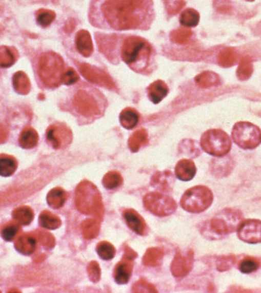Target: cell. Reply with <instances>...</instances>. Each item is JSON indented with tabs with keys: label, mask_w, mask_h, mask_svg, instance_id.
<instances>
[{
	"label": "cell",
	"mask_w": 261,
	"mask_h": 293,
	"mask_svg": "<svg viewBox=\"0 0 261 293\" xmlns=\"http://www.w3.org/2000/svg\"><path fill=\"white\" fill-rule=\"evenodd\" d=\"M148 143V135L145 129L136 131L129 139V149L133 153L137 152L142 146L146 145Z\"/></svg>",
	"instance_id": "cell-22"
},
{
	"label": "cell",
	"mask_w": 261,
	"mask_h": 293,
	"mask_svg": "<svg viewBox=\"0 0 261 293\" xmlns=\"http://www.w3.org/2000/svg\"><path fill=\"white\" fill-rule=\"evenodd\" d=\"M55 18V12L49 9H40L36 14L37 23L44 28L48 27L54 21Z\"/></svg>",
	"instance_id": "cell-39"
},
{
	"label": "cell",
	"mask_w": 261,
	"mask_h": 293,
	"mask_svg": "<svg viewBox=\"0 0 261 293\" xmlns=\"http://www.w3.org/2000/svg\"><path fill=\"white\" fill-rule=\"evenodd\" d=\"M40 224L42 227L50 230L58 228L62 225V221L58 216L48 211H45L41 214Z\"/></svg>",
	"instance_id": "cell-34"
},
{
	"label": "cell",
	"mask_w": 261,
	"mask_h": 293,
	"mask_svg": "<svg viewBox=\"0 0 261 293\" xmlns=\"http://www.w3.org/2000/svg\"><path fill=\"white\" fill-rule=\"evenodd\" d=\"M195 81L201 88H210L220 83V77L218 74L212 71H205L197 75Z\"/></svg>",
	"instance_id": "cell-23"
},
{
	"label": "cell",
	"mask_w": 261,
	"mask_h": 293,
	"mask_svg": "<svg viewBox=\"0 0 261 293\" xmlns=\"http://www.w3.org/2000/svg\"><path fill=\"white\" fill-rule=\"evenodd\" d=\"M232 139L242 149L252 150L260 145L261 131L248 121H239L233 127Z\"/></svg>",
	"instance_id": "cell-9"
},
{
	"label": "cell",
	"mask_w": 261,
	"mask_h": 293,
	"mask_svg": "<svg viewBox=\"0 0 261 293\" xmlns=\"http://www.w3.org/2000/svg\"><path fill=\"white\" fill-rule=\"evenodd\" d=\"M175 173L178 179L182 181H190L196 175V166L193 160L183 159L176 164Z\"/></svg>",
	"instance_id": "cell-18"
},
{
	"label": "cell",
	"mask_w": 261,
	"mask_h": 293,
	"mask_svg": "<svg viewBox=\"0 0 261 293\" xmlns=\"http://www.w3.org/2000/svg\"><path fill=\"white\" fill-rule=\"evenodd\" d=\"M79 79V75L73 68H68L62 76V82L65 85H72V84L76 83Z\"/></svg>",
	"instance_id": "cell-46"
},
{
	"label": "cell",
	"mask_w": 261,
	"mask_h": 293,
	"mask_svg": "<svg viewBox=\"0 0 261 293\" xmlns=\"http://www.w3.org/2000/svg\"><path fill=\"white\" fill-rule=\"evenodd\" d=\"M253 63L249 57H245L242 59L239 63L238 68L237 69V76L240 80H247L252 75Z\"/></svg>",
	"instance_id": "cell-35"
},
{
	"label": "cell",
	"mask_w": 261,
	"mask_h": 293,
	"mask_svg": "<svg viewBox=\"0 0 261 293\" xmlns=\"http://www.w3.org/2000/svg\"><path fill=\"white\" fill-rule=\"evenodd\" d=\"M193 266V252L190 250L187 255L178 252L171 264V272L174 277H184L188 275Z\"/></svg>",
	"instance_id": "cell-15"
},
{
	"label": "cell",
	"mask_w": 261,
	"mask_h": 293,
	"mask_svg": "<svg viewBox=\"0 0 261 293\" xmlns=\"http://www.w3.org/2000/svg\"><path fill=\"white\" fill-rule=\"evenodd\" d=\"M16 60V55L9 47H0V68H8L12 66Z\"/></svg>",
	"instance_id": "cell-37"
},
{
	"label": "cell",
	"mask_w": 261,
	"mask_h": 293,
	"mask_svg": "<svg viewBox=\"0 0 261 293\" xmlns=\"http://www.w3.org/2000/svg\"><path fill=\"white\" fill-rule=\"evenodd\" d=\"M83 235L87 240L96 238L99 234L100 223L98 219H86L81 224Z\"/></svg>",
	"instance_id": "cell-28"
},
{
	"label": "cell",
	"mask_w": 261,
	"mask_h": 293,
	"mask_svg": "<svg viewBox=\"0 0 261 293\" xmlns=\"http://www.w3.org/2000/svg\"><path fill=\"white\" fill-rule=\"evenodd\" d=\"M258 267L259 262L253 258L245 259L239 264V270L245 274H251L257 270Z\"/></svg>",
	"instance_id": "cell-43"
},
{
	"label": "cell",
	"mask_w": 261,
	"mask_h": 293,
	"mask_svg": "<svg viewBox=\"0 0 261 293\" xmlns=\"http://www.w3.org/2000/svg\"><path fill=\"white\" fill-rule=\"evenodd\" d=\"M213 193L204 185H196L187 190L181 198L180 205L187 212L200 213L206 211L213 202Z\"/></svg>",
	"instance_id": "cell-7"
},
{
	"label": "cell",
	"mask_w": 261,
	"mask_h": 293,
	"mask_svg": "<svg viewBox=\"0 0 261 293\" xmlns=\"http://www.w3.org/2000/svg\"><path fill=\"white\" fill-rule=\"evenodd\" d=\"M133 292H157V289L151 283L145 280H140L136 282L133 286Z\"/></svg>",
	"instance_id": "cell-45"
},
{
	"label": "cell",
	"mask_w": 261,
	"mask_h": 293,
	"mask_svg": "<svg viewBox=\"0 0 261 293\" xmlns=\"http://www.w3.org/2000/svg\"><path fill=\"white\" fill-rule=\"evenodd\" d=\"M72 102L75 111L85 118H98L106 107V99L103 95L90 87H82L76 90Z\"/></svg>",
	"instance_id": "cell-4"
},
{
	"label": "cell",
	"mask_w": 261,
	"mask_h": 293,
	"mask_svg": "<svg viewBox=\"0 0 261 293\" xmlns=\"http://www.w3.org/2000/svg\"><path fill=\"white\" fill-rule=\"evenodd\" d=\"M123 183V178L120 173L117 171H110L104 176L103 184L105 188L108 190H114L118 188Z\"/></svg>",
	"instance_id": "cell-36"
},
{
	"label": "cell",
	"mask_w": 261,
	"mask_h": 293,
	"mask_svg": "<svg viewBox=\"0 0 261 293\" xmlns=\"http://www.w3.org/2000/svg\"><path fill=\"white\" fill-rule=\"evenodd\" d=\"M38 135L32 128H26L22 132L19 137V144L22 148L29 149L37 145Z\"/></svg>",
	"instance_id": "cell-30"
},
{
	"label": "cell",
	"mask_w": 261,
	"mask_h": 293,
	"mask_svg": "<svg viewBox=\"0 0 261 293\" xmlns=\"http://www.w3.org/2000/svg\"><path fill=\"white\" fill-rule=\"evenodd\" d=\"M46 137L54 149L67 148L73 140V134L70 128L62 123L50 126L47 130Z\"/></svg>",
	"instance_id": "cell-11"
},
{
	"label": "cell",
	"mask_w": 261,
	"mask_h": 293,
	"mask_svg": "<svg viewBox=\"0 0 261 293\" xmlns=\"http://www.w3.org/2000/svg\"><path fill=\"white\" fill-rule=\"evenodd\" d=\"M172 177H173V175L170 171L157 173L152 177L151 185L160 190H162V191H167L170 189Z\"/></svg>",
	"instance_id": "cell-32"
},
{
	"label": "cell",
	"mask_w": 261,
	"mask_h": 293,
	"mask_svg": "<svg viewBox=\"0 0 261 293\" xmlns=\"http://www.w3.org/2000/svg\"><path fill=\"white\" fill-rule=\"evenodd\" d=\"M16 169L17 162L13 157L0 154V176L10 177L15 172Z\"/></svg>",
	"instance_id": "cell-27"
},
{
	"label": "cell",
	"mask_w": 261,
	"mask_h": 293,
	"mask_svg": "<svg viewBox=\"0 0 261 293\" xmlns=\"http://www.w3.org/2000/svg\"><path fill=\"white\" fill-rule=\"evenodd\" d=\"M248 1H254V0H248Z\"/></svg>",
	"instance_id": "cell-50"
},
{
	"label": "cell",
	"mask_w": 261,
	"mask_h": 293,
	"mask_svg": "<svg viewBox=\"0 0 261 293\" xmlns=\"http://www.w3.org/2000/svg\"><path fill=\"white\" fill-rule=\"evenodd\" d=\"M14 88L22 95H26L30 92L31 82L27 75L23 71H18L12 78Z\"/></svg>",
	"instance_id": "cell-26"
},
{
	"label": "cell",
	"mask_w": 261,
	"mask_h": 293,
	"mask_svg": "<svg viewBox=\"0 0 261 293\" xmlns=\"http://www.w3.org/2000/svg\"><path fill=\"white\" fill-rule=\"evenodd\" d=\"M19 225L16 223H9L1 231L2 237L7 241H13L19 232Z\"/></svg>",
	"instance_id": "cell-42"
},
{
	"label": "cell",
	"mask_w": 261,
	"mask_h": 293,
	"mask_svg": "<svg viewBox=\"0 0 261 293\" xmlns=\"http://www.w3.org/2000/svg\"><path fill=\"white\" fill-rule=\"evenodd\" d=\"M119 121L123 128L132 129L137 125L139 121V114L134 109L128 108L122 111L119 115Z\"/></svg>",
	"instance_id": "cell-21"
},
{
	"label": "cell",
	"mask_w": 261,
	"mask_h": 293,
	"mask_svg": "<svg viewBox=\"0 0 261 293\" xmlns=\"http://www.w3.org/2000/svg\"><path fill=\"white\" fill-rule=\"evenodd\" d=\"M192 36V32L190 29H179L177 30L173 31L170 33V39L172 41L179 45H184L188 41L189 39Z\"/></svg>",
	"instance_id": "cell-40"
},
{
	"label": "cell",
	"mask_w": 261,
	"mask_h": 293,
	"mask_svg": "<svg viewBox=\"0 0 261 293\" xmlns=\"http://www.w3.org/2000/svg\"><path fill=\"white\" fill-rule=\"evenodd\" d=\"M67 199V194L65 190L62 188H54L51 190L48 194L47 200L48 205L53 208H60L65 205Z\"/></svg>",
	"instance_id": "cell-24"
},
{
	"label": "cell",
	"mask_w": 261,
	"mask_h": 293,
	"mask_svg": "<svg viewBox=\"0 0 261 293\" xmlns=\"http://www.w3.org/2000/svg\"><path fill=\"white\" fill-rule=\"evenodd\" d=\"M202 148L211 155L225 157L231 149V140L226 132L220 129L206 131L201 138Z\"/></svg>",
	"instance_id": "cell-8"
},
{
	"label": "cell",
	"mask_w": 261,
	"mask_h": 293,
	"mask_svg": "<svg viewBox=\"0 0 261 293\" xmlns=\"http://www.w3.org/2000/svg\"><path fill=\"white\" fill-rule=\"evenodd\" d=\"M239 239L248 244L261 243V221L248 219L242 221L237 230Z\"/></svg>",
	"instance_id": "cell-13"
},
{
	"label": "cell",
	"mask_w": 261,
	"mask_h": 293,
	"mask_svg": "<svg viewBox=\"0 0 261 293\" xmlns=\"http://www.w3.org/2000/svg\"><path fill=\"white\" fill-rule=\"evenodd\" d=\"M123 217L131 230L134 231L137 235H144L146 230V223L135 210L131 208L126 210L123 213Z\"/></svg>",
	"instance_id": "cell-16"
},
{
	"label": "cell",
	"mask_w": 261,
	"mask_h": 293,
	"mask_svg": "<svg viewBox=\"0 0 261 293\" xmlns=\"http://www.w3.org/2000/svg\"><path fill=\"white\" fill-rule=\"evenodd\" d=\"M76 47L79 54L88 57L93 54V44L90 32L87 30H81L77 32L75 38Z\"/></svg>",
	"instance_id": "cell-17"
},
{
	"label": "cell",
	"mask_w": 261,
	"mask_h": 293,
	"mask_svg": "<svg viewBox=\"0 0 261 293\" xmlns=\"http://www.w3.org/2000/svg\"><path fill=\"white\" fill-rule=\"evenodd\" d=\"M237 59L238 54L233 48H226L222 51L218 55V65L223 68H230L235 65Z\"/></svg>",
	"instance_id": "cell-31"
},
{
	"label": "cell",
	"mask_w": 261,
	"mask_h": 293,
	"mask_svg": "<svg viewBox=\"0 0 261 293\" xmlns=\"http://www.w3.org/2000/svg\"><path fill=\"white\" fill-rule=\"evenodd\" d=\"M144 205L148 211L162 217L173 214L177 208L174 199L156 192L145 195Z\"/></svg>",
	"instance_id": "cell-10"
},
{
	"label": "cell",
	"mask_w": 261,
	"mask_h": 293,
	"mask_svg": "<svg viewBox=\"0 0 261 293\" xmlns=\"http://www.w3.org/2000/svg\"><path fill=\"white\" fill-rule=\"evenodd\" d=\"M240 210L226 208L214 216L205 227L207 236L212 238H223L233 232H237L243 221Z\"/></svg>",
	"instance_id": "cell-5"
},
{
	"label": "cell",
	"mask_w": 261,
	"mask_h": 293,
	"mask_svg": "<svg viewBox=\"0 0 261 293\" xmlns=\"http://www.w3.org/2000/svg\"><path fill=\"white\" fill-rule=\"evenodd\" d=\"M199 14L193 9H187L181 13L179 23L186 27H196L199 23Z\"/></svg>",
	"instance_id": "cell-33"
},
{
	"label": "cell",
	"mask_w": 261,
	"mask_h": 293,
	"mask_svg": "<svg viewBox=\"0 0 261 293\" xmlns=\"http://www.w3.org/2000/svg\"><path fill=\"white\" fill-rule=\"evenodd\" d=\"M6 137H7V132L6 128L0 124V143L3 142L6 139Z\"/></svg>",
	"instance_id": "cell-49"
},
{
	"label": "cell",
	"mask_w": 261,
	"mask_h": 293,
	"mask_svg": "<svg viewBox=\"0 0 261 293\" xmlns=\"http://www.w3.org/2000/svg\"><path fill=\"white\" fill-rule=\"evenodd\" d=\"M234 161L231 157H226L219 160H214L212 165V174L218 177H226L232 172L234 169Z\"/></svg>",
	"instance_id": "cell-20"
},
{
	"label": "cell",
	"mask_w": 261,
	"mask_h": 293,
	"mask_svg": "<svg viewBox=\"0 0 261 293\" xmlns=\"http://www.w3.org/2000/svg\"><path fill=\"white\" fill-rule=\"evenodd\" d=\"M15 247L23 255H31L36 248V239L32 235H26L20 237L15 243Z\"/></svg>",
	"instance_id": "cell-29"
},
{
	"label": "cell",
	"mask_w": 261,
	"mask_h": 293,
	"mask_svg": "<svg viewBox=\"0 0 261 293\" xmlns=\"http://www.w3.org/2000/svg\"><path fill=\"white\" fill-rule=\"evenodd\" d=\"M137 254L129 246H126L124 255L121 261L117 263L114 270V279L118 284H126L129 283L132 274L133 260Z\"/></svg>",
	"instance_id": "cell-12"
},
{
	"label": "cell",
	"mask_w": 261,
	"mask_h": 293,
	"mask_svg": "<svg viewBox=\"0 0 261 293\" xmlns=\"http://www.w3.org/2000/svg\"><path fill=\"white\" fill-rule=\"evenodd\" d=\"M168 92L167 84L163 80H157L148 87V98L153 103L158 104L167 96Z\"/></svg>",
	"instance_id": "cell-19"
},
{
	"label": "cell",
	"mask_w": 261,
	"mask_h": 293,
	"mask_svg": "<svg viewBox=\"0 0 261 293\" xmlns=\"http://www.w3.org/2000/svg\"><path fill=\"white\" fill-rule=\"evenodd\" d=\"M75 205L79 213L103 219L104 206L97 187L88 180L79 183L75 192Z\"/></svg>",
	"instance_id": "cell-3"
},
{
	"label": "cell",
	"mask_w": 261,
	"mask_h": 293,
	"mask_svg": "<svg viewBox=\"0 0 261 293\" xmlns=\"http://www.w3.org/2000/svg\"><path fill=\"white\" fill-rule=\"evenodd\" d=\"M89 278L93 283H98L101 278V269L96 261H91L87 266Z\"/></svg>",
	"instance_id": "cell-44"
},
{
	"label": "cell",
	"mask_w": 261,
	"mask_h": 293,
	"mask_svg": "<svg viewBox=\"0 0 261 293\" xmlns=\"http://www.w3.org/2000/svg\"><path fill=\"white\" fill-rule=\"evenodd\" d=\"M96 252H97L98 256L101 257L103 260H109L115 257V247L112 245L109 241H101L98 243L97 247H96Z\"/></svg>",
	"instance_id": "cell-38"
},
{
	"label": "cell",
	"mask_w": 261,
	"mask_h": 293,
	"mask_svg": "<svg viewBox=\"0 0 261 293\" xmlns=\"http://www.w3.org/2000/svg\"><path fill=\"white\" fill-rule=\"evenodd\" d=\"M63 58L54 52L42 54L38 62V75L47 87L54 88L62 82L64 73Z\"/></svg>",
	"instance_id": "cell-6"
},
{
	"label": "cell",
	"mask_w": 261,
	"mask_h": 293,
	"mask_svg": "<svg viewBox=\"0 0 261 293\" xmlns=\"http://www.w3.org/2000/svg\"><path fill=\"white\" fill-rule=\"evenodd\" d=\"M41 240H42V242H43L45 245L49 247H54V244H55V240H54V237L49 233L42 234Z\"/></svg>",
	"instance_id": "cell-48"
},
{
	"label": "cell",
	"mask_w": 261,
	"mask_h": 293,
	"mask_svg": "<svg viewBox=\"0 0 261 293\" xmlns=\"http://www.w3.org/2000/svg\"><path fill=\"white\" fill-rule=\"evenodd\" d=\"M14 218L22 224H28L32 221L33 213L31 208L28 207H21L15 210Z\"/></svg>",
	"instance_id": "cell-41"
},
{
	"label": "cell",
	"mask_w": 261,
	"mask_h": 293,
	"mask_svg": "<svg viewBox=\"0 0 261 293\" xmlns=\"http://www.w3.org/2000/svg\"><path fill=\"white\" fill-rule=\"evenodd\" d=\"M90 18H99L111 29L123 31L149 29L154 18L153 0H96Z\"/></svg>",
	"instance_id": "cell-1"
},
{
	"label": "cell",
	"mask_w": 261,
	"mask_h": 293,
	"mask_svg": "<svg viewBox=\"0 0 261 293\" xmlns=\"http://www.w3.org/2000/svg\"><path fill=\"white\" fill-rule=\"evenodd\" d=\"M152 48L149 42L140 37H128L122 47V58L131 69L142 73L148 68Z\"/></svg>",
	"instance_id": "cell-2"
},
{
	"label": "cell",
	"mask_w": 261,
	"mask_h": 293,
	"mask_svg": "<svg viewBox=\"0 0 261 293\" xmlns=\"http://www.w3.org/2000/svg\"><path fill=\"white\" fill-rule=\"evenodd\" d=\"M79 71L85 79L93 83L101 86L109 90H113L115 88V83L110 76L96 67L91 66L88 64H82L79 67Z\"/></svg>",
	"instance_id": "cell-14"
},
{
	"label": "cell",
	"mask_w": 261,
	"mask_h": 293,
	"mask_svg": "<svg viewBox=\"0 0 261 293\" xmlns=\"http://www.w3.org/2000/svg\"><path fill=\"white\" fill-rule=\"evenodd\" d=\"M234 263V258L233 257H223L218 258L217 261V269L219 271H226L232 267Z\"/></svg>",
	"instance_id": "cell-47"
},
{
	"label": "cell",
	"mask_w": 261,
	"mask_h": 293,
	"mask_svg": "<svg viewBox=\"0 0 261 293\" xmlns=\"http://www.w3.org/2000/svg\"><path fill=\"white\" fill-rule=\"evenodd\" d=\"M164 255V250L158 247H151L143 257L144 264L151 267L160 266Z\"/></svg>",
	"instance_id": "cell-25"
}]
</instances>
